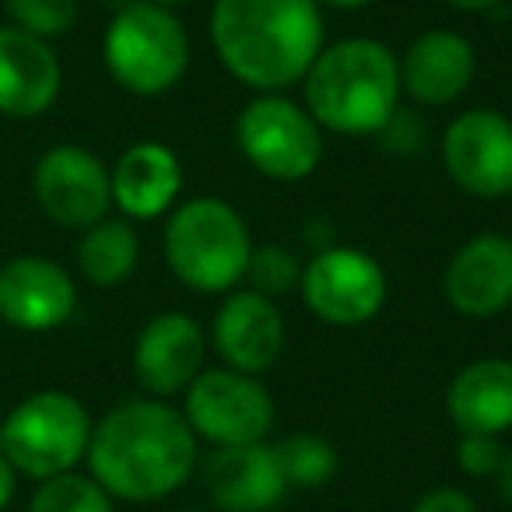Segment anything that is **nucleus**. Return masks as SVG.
<instances>
[{"label": "nucleus", "mask_w": 512, "mask_h": 512, "mask_svg": "<svg viewBox=\"0 0 512 512\" xmlns=\"http://www.w3.org/2000/svg\"><path fill=\"white\" fill-rule=\"evenodd\" d=\"M200 442L183 411L155 397H134L102 414L88 442V474L116 502H162L193 477Z\"/></svg>", "instance_id": "obj_1"}, {"label": "nucleus", "mask_w": 512, "mask_h": 512, "mask_svg": "<svg viewBox=\"0 0 512 512\" xmlns=\"http://www.w3.org/2000/svg\"><path fill=\"white\" fill-rule=\"evenodd\" d=\"M211 46L235 81L285 95L320 57L323 11L316 0H214Z\"/></svg>", "instance_id": "obj_2"}, {"label": "nucleus", "mask_w": 512, "mask_h": 512, "mask_svg": "<svg viewBox=\"0 0 512 512\" xmlns=\"http://www.w3.org/2000/svg\"><path fill=\"white\" fill-rule=\"evenodd\" d=\"M400 95V57L369 36L323 46L302 78V106L323 134L379 137L400 109Z\"/></svg>", "instance_id": "obj_3"}, {"label": "nucleus", "mask_w": 512, "mask_h": 512, "mask_svg": "<svg viewBox=\"0 0 512 512\" xmlns=\"http://www.w3.org/2000/svg\"><path fill=\"white\" fill-rule=\"evenodd\" d=\"M162 253L179 285L200 295H228L246 278L253 235L221 197H190L165 214Z\"/></svg>", "instance_id": "obj_4"}, {"label": "nucleus", "mask_w": 512, "mask_h": 512, "mask_svg": "<svg viewBox=\"0 0 512 512\" xmlns=\"http://www.w3.org/2000/svg\"><path fill=\"white\" fill-rule=\"evenodd\" d=\"M102 60L123 92L155 99L183 81L190 67V36L176 11L134 0L109 22L102 36Z\"/></svg>", "instance_id": "obj_5"}, {"label": "nucleus", "mask_w": 512, "mask_h": 512, "mask_svg": "<svg viewBox=\"0 0 512 512\" xmlns=\"http://www.w3.org/2000/svg\"><path fill=\"white\" fill-rule=\"evenodd\" d=\"M92 414L74 393L39 390L18 400L0 421V453L18 470V477L50 481L71 474L88 456L92 442Z\"/></svg>", "instance_id": "obj_6"}, {"label": "nucleus", "mask_w": 512, "mask_h": 512, "mask_svg": "<svg viewBox=\"0 0 512 512\" xmlns=\"http://www.w3.org/2000/svg\"><path fill=\"white\" fill-rule=\"evenodd\" d=\"M235 144L260 176L302 183L323 162V130L302 102L288 95H256L235 116Z\"/></svg>", "instance_id": "obj_7"}, {"label": "nucleus", "mask_w": 512, "mask_h": 512, "mask_svg": "<svg viewBox=\"0 0 512 512\" xmlns=\"http://www.w3.org/2000/svg\"><path fill=\"white\" fill-rule=\"evenodd\" d=\"M183 418L197 442H211L214 449L249 446V442H267L278 407L260 376L218 365L200 372L183 393Z\"/></svg>", "instance_id": "obj_8"}, {"label": "nucleus", "mask_w": 512, "mask_h": 512, "mask_svg": "<svg viewBox=\"0 0 512 512\" xmlns=\"http://www.w3.org/2000/svg\"><path fill=\"white\" fill-rule=\"evenodd\" d=\"M386 271L376 256L358 246L316 249L302 264L299 295L306 309L327 327H362L386 306Z\"/></svg>", "instance_id": "obj_9"}, {"label": "nucleus", "mask_w": 512, "mask_h": 512, "mask_svg": "<svg viewBox=\"0 0 512 512\" xmlns=\"http://www.w3.org/2000/svg\"><path fill=\"white\" fill-rule=\"evenodd\" d=\"M32 193L43 214L60 228L85 232L113 211L109 169L81 144H57L32 169Z\"/></svg>", "instance_id": "obj_10"}, {"label": "nucleus", "mask_w": 512, "mask_h": 512, "mask_svg": "<svg viewBox=\"0 0 512 512\" xmlns=\"http://www.w3.org/2000/svg\"><path fill=\"white\" fill-rule=\"evenodd\" d=\"M442 165L463 193L502 200L512 193V120L498 109H467L442 134Z\"/></svg>", "instance_id": "obj_11"}, {"label": "nucleus", "mask_w": 512, "mask_h": 512, "mask_svg": "<svg viewBox=\"0 0 512 512\" xmlns=\"http://www.w3.org/2000/svg\"><path fill=\"white\" fill-rule=\"evenodd\" d=\"M207 334L190 313H158L134 341V376L148 397L169 400L207 369Z\"/></svg>", "instance_id": "obj_12"}, {"label": "nucleus", "mask_w": 512, "mask_h": 512, "mask_svg": "<svg viewBox=\"0 0 512 512\" xmlns=\"http://www.w3.org/2000/svg\"><path fill=\"white\" fill-rule=\"evenodd\" d=\"M285 341L288 327L278 302L249 292V288L228 292L218 313H214L211 344L225 369L246 372V376H264L281 358Z\"/></svg>", "instance_id": "obj_13"}, {"label": "nucleus", "mask_w": 512, "mask_h": 512, "mask_svg": "<svg viewBox=\"0 0 512 512\" xmlns=\"http://www.w3.org/2000/svg\"><path fill=\"white\" fill-rule=\"evenodd\" d=\"M78 309V285L46 256H15L0 267V320L22 334L60 330Z\"/></svg>", "instance_id": "obj_14"}, {"label": "nucleus", "mask_w": 512, "mask_h": 512, "mask_svg": "<svg viewBox=\"0 0 512 512\" xmlns=\"http://www.w3.org/2000/svg\"><path fill=\"white\" fill-rule=\"evenodd\" d=\"M442 292L453 313L467 320H491L512 306V239L481 232L449 256Z\"/></svg>", "instance_id": "obj_15"}, {"label": "nucleus", "mask_w": 512, "mask_h": 512, "mask_svg": "<svg viewBox=\"0 0 512 512\" xmlns=\"http://www.w3.org/2000/svg\"><path fill=\"white\" fill-rule=\"evenodd\" d=\"M204 488L218 512H271L288 495L274 442L214 449L204 463Z\"/></svg>", "instance_id": "obj_16"}, {"label": "nucleus", "mask_w": 512, "mask_h": 512, "mask_svg": "<svg viewBox=\"0 0 512 512\" xmlns=\"http://www.w3.org/2000/svg\"><path fill=\"white\" fill-rule=\"evenodd\" d=\"M64 88V67L46 39L0 25V116L36 120L50 113Z\"/></svg>", "instance_id": "obj_17"}, {"label": "nucleus", "mask_w": 512, "mask_h": 512, "mask_svg": "<svg viewBox=\"0 0 512 512\" xmlns=\"http://www.w3.org/2000/svg\"><path fill=\"white\" fill-rule=\"evenodd\" d=\"M477 71V53L467 36L453 29L421 32L400 57V88L418 106L442 109L460 102Z\"/></svg>", "instance_id": "obj_18"}, {"label": "nucleus", "mask_w": 512, "mask_h": 512, "mask_svg": "<svg viewBox=\"0 0 512 512\" xmlns=\"http://www.w3.org/2000/svg\"><path fill=\"white\" fill-rule=\"evenodd\" d=\"M113 207L127 221L165 218L183 193V162L162 141H137L109 169Z\"/></svg>", "instance_id": "obj_19"}, {"label": "nucleus", "mask_w": 512, "mask_h": 512, "mask_svg": "<svg viewBox=\"0 0 512 512\" xmlns=\"http://www.w3.org/2000/svg\"><path fill=\"white\" fill-rule=\"evenodd\" d=\"M446 414L460 435L512 432V358H477L446 390Z\"/></svg>", "instance_id": "obj_20"}, {"label": "nucleus", "mask_w": 512, "mask_h": 512, "mask_svg": "<svg viewBox=\"0 0 512 512\" xmlns=\"http://www.w3.org/2000/svg\"><path fill=\"white\" fill-rule=\"evenodd\" d=\"M141 264V239L134 221L102 218L99 225L85 228L78 242V271L95 288H120L134 278Z\"/></svg>", "instance_id": "obj_21"}, {"label": "nucleus", "mask_w": 512, "mask_h": 512, "mask_svg": "<svg viewBox=\"0 0 512 512\" xmlns=\"http://www.w3.org/2000/svg\"><path fill=\"white\" fill-rule=\"evenodd\" d=\"M274 453L285 470L288 491H320L341 470V453L327 435L316 432H292L274 442Z\"/></svg>", "instance_id": "obj_22"}, {"label": "nucleus", "mask_w": 512, "mask_h": 512, "mask_svg": "<svg viewBox=\"0 0 512 512\" xmlns=\"http://www.w3.org/2000/svg\"><path fill=\"white\" fill-rule=\"evenodd\" d=\"M29 512H116V498L92 474H60L39 481L29 498Z\"/></svg>", "instance_id": "obj_23"}, {"label": "nucleus", "mask_w": 512, "mask_h": 512, "mask_svg": "<svg viewBox=\"0 0 512 512\" xmlns=\"http://www.w3.org/2000/svg\"><path fill=\"white\" fill-rule=\"evenodd\" d=\"M242 281H246L249 292L278 302V299H285L288 292H299L302 264H299V256H295L288 246H281V242H264V246H256L253 242V253H249V264H246V278Z\"/></svg>", "instance_id": "obj_24"}, {"label": "nucleus", "mask_w": 512, "mask_h": 512, "mask_svg": "<svg viewBox=\"0 0 512 512\" xmlns=\"http://www.w3.org/2000/svg\"><path fill=\"white\" fill-rule=\"evenodd\" d=\"M11 25L36 39H53L67 36L78 25V0H4Z\"/></svg>", "instance_id": "obj_25"}, {"label": "nucleus", "mask_w": 512, "mask_h": 512, "mask_svg": "<svg viewBox=\"0 0 512 512\" xmlns=\"http://www.w3.org/2000/svg\"><path fill=\"white\" fill-rule=\"evenodd\" d=\"M502 453L505 446L495 435H460V442H456V467L467 477H474V481H484V477H495Z\"/></svg>", "instance_id": "obj_26"}, {"label": "nucleus", "mask_w": 512, "mask_h": 512, "mask_svg": "<svg viewBox=\"0 0 512 512\" xmlns=\"http://www.w3.org/2000/svg\"><path fill=\"white\" fill-rule=\"evenodd\" d=\"M379 137H383L386 148L397 151V155H414V151L421 148V137H425V130H421L418 116L397 109V113H393V120L379 130Z\"/></svg>", "instance_id": "obj_27"}, {"label": "nucleus", "mask_w": 512, "mask_h": 512, "mask_svg": "<svg viewBox=\"0 0 512 512\" xmlns=\"http://www.w3.org/2000/svg\"><path fill=\"white\" fill-rule=\"evenodd\" d=\"M411 512H481V509H477V502L467 491L453 488V484H439V488H428L414 502Z\"/></svg>", "instance_id": "obj_28"}, {"label": "nucleus", "mask_w": 512, "mask_h": 512, "mask_svg": "<svg viewBox=\"0 0 512 512\" xmlns=\"http://www.w3.org/2000/svg\"><path fill=\"white\" fill-rule=\"evenodd\" d=\"M15 488H18V470L8 463V456L0 453V512L11 505V498H15Z\"/></svg>", "instance_id": "obj_29"}, {"label": "nucleus", "mask_w": 512, "mask_h": 512, "mask_svg": "<svg viewBox=\"0 0 512 512\" xmlns=\"http://www.w3.org/2000/svg\"><path fill=\"white\" fill-rule=\"evenodd\" d=\"M495 488H498V495H502V502L512 505V449L502 453V463H498V470H495Z\"/></svg>", "instance_id": "obj_30"}, {"label": "nucleus", "mask_w": 512, "mask_h": 512, "mask_svg": "<svg viewBox=\"0 0 512 512\" xmlns=\"http://www.w3.org/2000/svg\"><path fill=\"white\" fill-rule=\"evenodd\" d=\"M442 4L453 11H463V15H484V11L495 8L498 0H442Z\"/></svg>", "instance_id": "obj_31"}, {"label": "nucleus", "mask_w": 512, "mask_h": 512, "mask_svg": "<svg viewBox=\"0 0 512 512\" xmlns=\"http://www.w3.org/2000/svg\"><path fill=\"white\" fill-rule=\"evenodd\" d=\"M320 8H334V11H362L369 8V4H376V0H316Z\"/></svg>", "instance_id": "obj_32"}, {"label": "nucleus", "mask_w": 512, "mask_h": 512, "mask_svg": "<svg viewBox=\"0 0 512 512\" xmlns=\"http://www.w3.org/2000/svg\"><path fill=\"white\" fill-rule=\"evenodd\" d=\"M144 4H155V8L176 11V8H186V4H193V0H144Z\"/></svg>", "instance_id": "obj_33"}, {"label": "nucleus", "mask_w": 512, "mask_h": 512, "mask_svg": "<svg viewBox=\"0 0 512 512\" xmlns=\"http://www.w3.org/2000/svg\"><path fill=\"white\" fill-rule=\"evenodd\" d=\"M176 512H204V509H176Z\"/></svg>", "instance_id": "obj_34"}, {"label": "nucleus", "mask_w": 512, "mask_h": 512, "mask_svg": "<svg viewBox=\"0 0 512 512\" xmlns=\"http://www.w3.org/2000/svg\"><path fill=\"white\" fill-rule=\"evenodd\" d=\"M271 512H281V509H271Z\"/></svg>", "instance_id": "obj_35"}]
</instances>
